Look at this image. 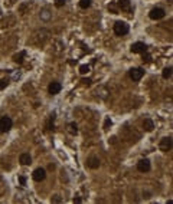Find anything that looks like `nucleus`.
I'll return each instance as SVG.
<instances>
[{
	"label": "nucleus",
	"instance_id": "1",
	"mask_svg": "<svg viewBox=\"0 0 173 204\" xmlns=\"http://www.w3.org/2000/svg\"><path fill=\"white\" fill-rule=\"evenodd\" d=\"M128 30H130V28H128V25L126 22H116V25H114V33L117 36H124V35L128 33Z\"/></svg>",
	"mask_w": 173,
	"mask_h": 204
},
{
	"label": "nucleus",
	"instance_id": "2",
	"mask_svg": "<svg viewBox=\"0 0 173 204\" xmlns=\"http://www.w3.org/2000/svg\"><path fill=\"white\" fill-rule=\"evenodd\" d=\"M12 119L9 118V117H3V118H0V132H7V131H10V128H12Z\"/></svg>",
	"mask_w": 173,
	"mask_h": 204
},
{
	"label": "nucleus",
	"instance_id": "3",
	"mask_svg": "<svg viewBox=\"0 0 173 204\" xmlns=\"http://www.w3.org/2000/svg\"><path fill=\"white\" fill-rule=\"evenodd\" d=\"M164 15H166V12L162 9V7H156V9H153L151 12H150V19H153V20H159V19H163L164 17Z\"/></svg>",
	"mask_w": 173,
	"mask_h": 204
},
{
	"label": "nucleus",
	"instance_id": "4",
	"mask_svg": "<svg viewBox=\"0 0 173 204\" xmlns=\"http://www.w3.org/2000/svg\"><path fill=\"white\" fill-rule=\"evenodd\" d=\"M130 50H131L133 53H143V52H146V50H147V46H146L143 42H136V43H133V45H131Z\"/></svg>",
	"mask_w": 173,
	"mask_h": 204
},
{
	"label": "nucleus",
	"instance_id": "5",
	"mask_svg": "<svg viewBox=\"0 0 173 204\" xmlns=\"http://www.w3.org/2000/svg\"><path fill=\"white\" fill-rule=\"evenodd\" d=\"M159 148H160L163 152H167V151H170V148H172V138H170V137H166V138H163V140L160 141V144H159Z\"/></svg>",
	"mask_w": 173,
	"mask_h": 204
},
{
	"label": "nucleus",
	"instance_id": "6",
	"mask_svg": "<svg viewBox=\"0 0 173 204\" xmlns=\"http://www.w3.org/2000/svg\"><path fill=\"white\" fill-rule=\"evenodd\" d=\"M143 75H144V70L141 68H134V69L130 70V78L133 81H140L143 78Z\"/></svg>",
	"mask_w": 173,
	"mask_h": 204
},
{
	"label": "nucleus",
	"instance_id": "7",
	"mask_svg": "<svg viewBox=\"0 0 173 204\" xmlns=\"http://www.w3.org/2000/svg\"><path fill=\"white\" fill-rule=\"evenodd\" d=\"M137 170L139 171H141V172H147V171H150V161L149 160H140L139 162H137Z\"/></svg>",
	"mask_w": 173,
	"mask_h": 204
},
{
	"label": "nucleus",
	"instance_id": "8",
	"mask_svg": "<svg viewBox=\"0 0 173 204\" xmlns=\"http://www.w3.org/2000/svg\"><path fill=\"white\" fill-rule=\"evenodd\" d=\"M32 175H33V180H35V181H43L45 177H46V171H45L43 168H36Z\"/></svg>",
	"mask_w": 173,
	"mask_h": 204
},
{
	"label": "nucleus",
	"instance_id": "9",
	"mask_svg": "<svg viewBox=\"0 0 173 204\" xmlns=\"http://www.w3.org/2000/svg\"><path fill=\"white\" fill-rule=\"evenodd\" d=\"M117 5H118V7H120L123 12H130V10H131V3H130V0H118Z\"/></svg>",
	"mask_w": 173,
	"mask_h": 204
},
{
	"label": "nucleus",
	"instance_id": "10",
	"mask_svg": "<svg viewBox=\"0 0 173 204\" xmlns=\"http://www.w3.org/2000/svg\"><path fill=\"white\" fill-rule=\"evenodd\" d=\"M61 89H62V86H61V83H59V82H52V83L49 85V93H51V95H56V93H59V92H61Z\"/></svg>",
	"mask_w": 173,
	"mask_h": 204
},
{
	"label": "nucleus",
	"instance_id": "11",
	"mask_svg": "<svg viewBox=\"0 0 173 204\" xmlns=\"http://www.w3.org/2000/svg\"><path fill=\"white\" fill-rule=\"evenodd\" d=\"M86 164H88V167L90 168H93V170H97L98 167H100V160L97 158V157H90L88 158V161H86Z\"/></svg>",
	"mask_w": 173,
	"mask_h": 204
},
{
	"label": "nucleus",
	"instance_id": "12",
	"mask_svg": "<svg viewBox=\"0 0 173 204\" xmlns=\"http://www.w3.org/2000/svg\"><path fill=\"white\" fill-rule=\"evenodd\" d=\"M153 128H154V124H153V121L151 119H144L143 121V130L144 131H147V132H151L153 131Z\"/></svg>",
	"mask_w": 173,
	"mask_h": 204
},
{
	"label": "nucleus",
	"instance_id": "13",
	"mask_svg": "<svg viewBox=\"0 0 173 204\" xmlns=\"http://www.w3.org/2000/svg\"><path fill=\"white\" fill-rule=\"evenodd\" d=\"M19 161H20V164H22V165H29V164L32 162V158H30V155H29V154H22V155H20V158H19Z\"/></svg>",
	"mask_w": 173,
	"mask_h": 204
},
{
	"label": "nucleus",
	"instance_id": "14",
	"mask_svg": "<svg viewBox=\"0 0 173 204\" xmlns=\"http://www.w3.org/2000/svg\"><path fill=\"white\" fill-rule=\"evenodd\" d=\"M25 56H26V52H25V50H22V52H19L18 55H15V56H13V60H15L16 63H22Z\"/></svg>",
	"mask_w": 173,
	"mask_h": 204
},
{
	"label": "nucleus",
	"instance_id": "15",
	"mask_svg": "<svg viewBox=\"0 0 173 204\" xmlns=\"http://www.w3.org/2000/svg\"><path fill=\"white\" fill-rule=\"evenodd\" d=\"M51 16H52V15H51V12H49L48 9H45V10L41 12V19H43V20H49Z\"/></svg>",
	"mask_w": 173,
	"mask_h": 204
},
{
	"label": "nucleus",
	"instance_id": "16",
	"mask_svg": "<svg viewBox=\"0 0 173 204\" xmlns=\"http://www.w3.org/2000/svg\"><path fill=\"white\" fill-rule=\"evenodd\" d=\"M90 6H91V0H79V7L88 9Z\"/></svg>",
	"mask_w": 173,
	"mask_h": 204
},
{
	"label": "nucleus",
	"instance_id": "17",
	"mask_svg": "<svg viewBox=\"0 0 173 204\" xmlns=\"http://www.w3.org/2000/svg\"><path fill=\"white\" fill-rule=\"evenodd\" d=\"M162 75H163V78H164V79H169V78L172 76V68H170V66H169V68H164Z\"/></svg>",
	"mask_w": 173,
	"mask_h": 204
},
{
	"label": "nucleus",
	"instance_id": "18",
	"mask_svg": "<svg viewBox=\"0 0 173 204\" xmlns=\"http://www.w3.org/2000/svg\"><path fill=\"white\" fill-rule=\"evenodd\" d=\"M68 128H69V132H71L72 135H75V134L78 132V127H76L75 122H71V124L68 125Z\"/></svg>",
	"mask_w": 173,
	"mask_h": 204
},
{
	"label": "nucleus",
	"instance_id": "19",
	"mask_svg": "<svg viewBox=\"0 0 173 204\" xmlns=\"http://www.w3.org/2000/svg\"><path fill=\"white\" fill-rule=\"evenodd\" d=\"M90 72V66L88 65H81L79 66V73L81 75H85V73H88Z\"/></svg>",
	"mask_w": 173,
	"mask_h": 204
},
{
	"label": "nucleus",
	"instance_id": "20",
	"mask_svg": "<svg viewBox=\"0 0 173 204\" xmlns=\"http://www.w3.org/2000/svg\"><path fill=\"white\" fill-rule=\"evenodd\" d=\"M150 60H151V56L149 53L143 52V62H150Z\"/></svg>",
	"mask_w": 173,
	"mask_h": 204
},
{
	"label": "nucleus",
	"instance_id": "21",
	"mask_svg": "<svg viewBox=\"0 0 173 204\" xmlns=\"http://www.w3.org/2000/svg\"><path fill=\"white\" fill-rule=\"evenodd\" d=\"M7 85H9V79H2V81H0V89L7 86Z\"/></svg>",
	"mask_w": 173,
	"mask_h": 204
},
{
	"label": "nucleus",
	"instance_id": "22",
	"mask_svg": "<svg viewBox=\"0 0 173 204\" xmlns=\"http://www.w3.org/2000/svg\"><path fill=\"white\" fill-rule=\"evenodd\" d=\"M65 5V0H55V6L56 7H62Z\"/></svg>",
	"mask_w": 173,
	"mask_h": 204
},
{
	"label": "nucleus",
	"instance_id": "23",
	"mask_svg": "<svg viewBox=\"0 0 173 204\" xmlns=\"http://www.w3.org/2000/svg\"><path fill=\"white\" fill-rule=\"evenodd\" d=\"M111 124H113V122H111V119H110V118H107V119H105V122H104V130H108V127H111Z\"/></svg>",
	"mask_w": 173,
	"mask_h": 204
},
{
	"label": "nucleus",
	"instance_id": "24",
	"mask_svg": "<svg viewBox=\"0 0 173 204\" xmlns=\"http://www.w3.org/2000/svg\"><path fill=\"white\" fill-rule=\"evenodd\" d=\"M108 10H111L113 13H117V12H118L117 7H116V5H108Z\"/></svg>",
	"mask_w": 173,
	"mask_h": 204
},
{
	"label": "nucleus",
	"instance_id": "25",
	"mask_svg": "<svg viewBox=\"0 0 173 204\" xmlns=\"http://www.w3.org/2000/svg\"><path fill=\"white\" fill-rule=\"evenodd\" d=\"M81 82H82L84 85H90V83H91V79H90V78H84Z\"/></svg>",
	"mask_w": 173,
	"mask_h": 204
},
{
	"label": "nucleus",
	"instance_id": "26",
	"mask_svg": "<svg viewBox=\"0 0 173 204\" xmlns=\"http://www.w3.org/2000/svg\"><path fill=\"white\" fill-rule=\"evenodd\" d=\"M52 201H53V203H59V201H61V197H59V195H53V197H52Z\"/></svg>",
	"mask_w": 173,
	"mask_h": 204
},
{
	"label": "nucleus",
	"instance_id": "27",
	"mask_svg": "<svg viewBox=\"0 0 173 204\" xmlns=\"http://www.w3.org/2000/svg\"><path fill=\"white\" fill-rule=\"evenodd\" d=\"M19 181H20V184H22V185H25V184H26V178H25V177H20V178H19Z\"/></svg>",
	"mask_w": 173,
	"mask_h": 204
},
{
	"label": "nucleus",
	"instance_id": "28",
	"mask_svg": "<svg viewBox=\"0 0 173 204\" xmlns=\"http://www.w3.org/2000/svg\"><path fill=\"white\" fill-rule=\"evenodd\" d=\"M81 201H82V200H81V197H75V198H74V203H76V204H79Z\"/></svg>",
	"mask_w": 173,
	"mask_h": 204
}]
</instances>
